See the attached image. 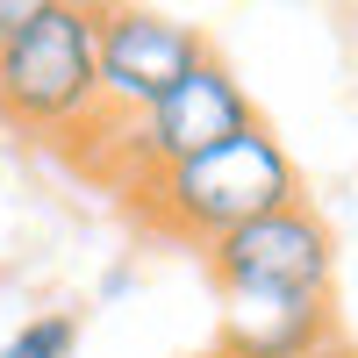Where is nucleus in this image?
<instances>
[{"label": "nucleus", "instance_id": "obj_9", "mask_svg": "<svg viewBox=\"0 0 358 358\" xmlns=\"http://www.w3.org/2000/svg\"><path fill=\"white\" fill-rule=\"evenodd\" d=\"M308 358H358V344H351V337H344V330H337V337H330V344H322V351H308Z\"/></svg>", "mask_w": 358, "mask_h": 358}, {"label": "nucleus", "instance_id": "obj_7", "mask_svg": "<svg viewBox=\"0 0 358 358\" xmlns=\"http://www.w3.org/2000/svg\"><path fill=\"white\" fill-rule=\"evenodd\" d=\"M72 344H79L72 315H36V322H22V330L0 344V358H72Z\"/></svg>", "mask_w": 358, "mask_h": 358}, {"label": "nucleus", "instance_id": "obj_3", "mask_svg": "<svg viewBox=\"0 0 358 358\" xmlns=\"http://www.w3.org/2000/svg\"><path fill=\"white\" fill-rule=\"evenodd\" d=\"M208 273H215L222 301H330L337 244H330V222L308 201H294V208H273V215L215 236Z\"/></svg>", "mask_w": 358, "mask_h": 358}, {"label": "nucleus", "instance_id": "obj_10", "mask_svg": "<svg viewBox=\"0 0 358 358\" xmlns=\"http://www.w3.org/2000/svg\"><path fill=\"white\" fill-rule=\"evenodd\" d=\"M208 358H236V351H222V344H215V351H208Z\"/></svg>", "mask_w": 358, "mask_h": 358}, {"label": "nucleus", "instance_id": "obj_1", "mask_svg": "<svg viewBox=\"0 0 358 358\" xmlns=\"http://www.w3.org/2000/svg\"><path fill=\"white\" fill-rule=\"evenodd\" d=\"M122 194H129V215L151 236H179V244L208 251L215 236L273 215V208H294L301 201V172H294L287 143L273 129L251 122L244 136H229V143H215V151H201L172 172H151Z\"/></svg>", "mask_w": 358, "mask_h": 358}, {"label": "nucleus", "instance_id": "obj_4", "mask_svg": "<svg viewBox=\"0 0 358 358\" xmlns=\"http://www.w3.org/2000/svg\"><path fill=\"white\" fill-rule=\"evenodd\" d=\"M122 122H129V158H136V172L122 187H136V179H151V172H172V165L215 151L229 136H244L258 122V108H251L244 86H236V72L208 50L165 101H151L143 115H122Z\"/></svg>", "mask_w": 358, "mask_h": 358}, {"label": "nucleus", "instance_id": "obj_6", "mask_svg": "<svg viewBox=\"0 0 358 358\" xmlns=\"http://www.w3.org/2000/svg\"><path fill=\"white\" fill-rule=\"evenodd\" d=\"M337 337L330 301H229L222 351L236 358H308Z\"/></svg>", "mask_w": 358, "mask_h": 358}, {"label": "nucleus", "instance_id": "obj_8", "mask_svg": "<svg viewBox=\"0 0 358 358\" xmlns=\"http://www.w3.org/2000/svg\"><path fill=\"white\" fill-rule=\"evenodd\" d=\"M29 15H36V0H0V50L29 29Z\"/></svg>", "mask_w": 358, "mask_h": 358}, {"label": "nucleus", "instance_id": "obj_2", "mask_svg": "<svg viewBox=\"0 0 358 358\" xmlns=\"http://www.w3.org/2000/svg\"><path fill=\"white\" fill-rule=\"evenodd\" d=\"M101 79H94V8L36 0L29 29L0 50V122L29 136H72L94 122Z\"/></svg>", "mask_w": 358, "mask_h": 358}, {"label": "nucleus", "instance_id": "obj_5", "mask_svg": "<svg viewBox=\"0 0 358 358\" xmlns=\"http://www.w3.org/2000/svg\"><path fill=\"white\" fill-rule=\"evenodd\" d=\"M201 57L208 36L194 22H172L158 8H94V79L101 108L115 115H143L151 101H165Z\"/></svg>", "mask_w": 358, "mask_h": 358}]
</instances>
